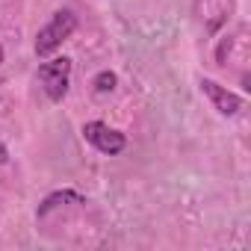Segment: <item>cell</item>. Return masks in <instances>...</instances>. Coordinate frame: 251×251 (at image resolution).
<instances>
[{"mask_svg": "<svg viewBox=\"0 0 251 251\" xmlns=\"http://www.w3.org/2000/svg\"><path fill=\"white\" fill-rule=\"evenodd\" d=\"M74 27H77V18H74L68 9L53 12L50 24L42 27L39 36H36V53H39V56H50V53H53V50H56V48L74 33Z\"/></svg>", "mask_w": 251, "mask_h": 251, "instance_id": "1", "label": "cell"}, {"mask_svg": "<svg viewBox=\"0 0 251 251\" xmlns=\"http://www.w3.org/2000/svg\"><path fill=\"white\" fill-rule=\"evenodd\" d=\"M68 74H71V59H65V56L48 59L39 65V80L50 100H62L68 95Z\"/></svg>", "mask_w": 251, "mask_h": 251, "instance_id": "2", "label": "cell"}, {"mask_svg": "<svg viewBox=\"0 0 251 251\" xmlns=\"http://www.w3.org/2000/svg\"><path fill=\"white\" fill-rule=\"evenodd\" d=\"M83 136H86V142H92L100 154H121L124 151V145H127V139H124V133H118V130H112V127H106L103 121H89L86 127H83Z\"/></svg>", "mask_w": 251, "mask_h": 251, "instance_id": "3", "label": "cell"}, {"mask_svg": "<svg viewBox=\"0 0 251 251\" xmlns=\"http://www.w3.org/2000/svg\"><path fill=\"white\" fill-rule=\"evenodd\" d=\"M201 92H204V95L213 100V106H216L222 115H236V112L245 106L239 95L227 92L225 86H219V83H213V80H201Z\"/></svg>", "mask_w": 251, "mask_h": 251, "instance_id": "4", "label": "cell"}, {"mask_svg": "<svg viewBox=\"0 0 251 251\" xmlns=\"http://www.w3.org/2000/svg\"><path fill=\"white\" fill-rule=\"evenodd\" d=\"M62 204H86V198H83L80 192H71V189L53 192V195H48V198L39 204V219H45L50 210H56V207H62Z\"/></svg>", "mask_w": 251, "mask_h": 251, "instance_id": "5", "label": "cell"}, {"mask_svg": "<svg viewBox=\"0 0 251 251\" xmlns=\"http://www.w3.org/2000/svg\"><path fill=\"white\" fill-rule=\"evenodd\" d=\"M92 86H95V92H98V95H106V92H112V89H115V74H112V71H100V74L95 77V83H92Z\"/></svg>", "mask_w": 251, "mask_h": 251, "instance_id": "6", "label": "cell"}, {"mask_svg": "<svg viewBox=\"0 0 251 251\" xmlns=\"http://www.w3.org/2000/svg\"><path fill=\"white\" fill-rule=\"evenodd\" d=\"M6 160H9V151H6V145H3V142H0V166H3Z\"/></svg>", "mask_w": 251, "mask_h": 251, "instance_id": "7", "label": "cell"}, {"mask_svg": "<svg viewBox=\"0 0 251 251\" xmlns=\"http://www.w3.org/2000/svg\"><path fill=\"white\" fill-rule=\"evenodd\" d=\"M0 62H3V45H0Z\"/></svg>", "mask_w": 251, "mask_h": 251, "instance_id": "8", "label": "cell"}]
</instances>
